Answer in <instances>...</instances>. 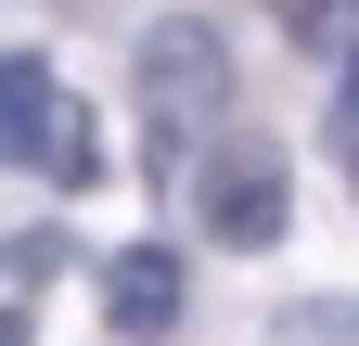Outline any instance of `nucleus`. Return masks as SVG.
<instances>
[{
  "label": "nucleus",
  "mask_w": 359,
  "mask_h": 346,
  "mask_svg": "<svg viewBox=\"0 0 359 346\" xmlns=\"http://www.w3.org/2000/svg\"><path fill=\"white\" fill-rule=\"evenodd\" d=\"M218 103H231V39H218L205 13H167L142 26V128L180 154V141H205Z\"/></svg>",
  "instance_id": "obj_1"
},
{
  "label": "nucleus",
  "mask_w": 359,
  "mask_h": 346,
  "mask_svg": "<svg viewBox=\"0 0 359 346\" xmlns=\"http://www.w3.org/2000/svg\"><path fill=\"white\" fill-rule=\"evenodd\" d=\"M283 205H295V180H283V141H257V128L205 141V167H193V219L231 244V256L283 244Z\"/></svg>",
  "instance_id": "obj_2"
},
{
  "label": "nucleus",
  "mask_w": 359,
  "mask_h": 346,
  "mask_svg": "<svg viewBox=\"0 0 359 346\" xmlns=\"http://www.w3.org/2000/svg\"><path fill=\"white\" fill-rule=\"evenodd\" d=\"M0 167H65V180H90V128L65 116L52 64L0 52Z\"/></svg>",
  "instance_id": "obj_3"
},
{
  "label": "nucleus",
  "mask_w": 359,
  "mask_h": 346,
  "mask_svg": "<svg viewBox=\"0 0 359 346\" xmlns=\"http://www.w3.org/2000/svg\"><path fill=\"white\" fill-rule=\"evenodd\" d=\"M103 308H116V333H128V346L180 333V256H167V244H128L116 270H103Z\"/></svg>",
  "instance_id": "obj_4"
},
{
  "label": "nucleus",
  "mask_w": 359,
  "mask_h": 346,
  "mask_svg": "<svg viewBox=\"0 0 359 346\" xmlns=\"http://www.w3.org/2000/svg\"><path fill=\"white\" fill-rule=\"evenodd\" d=\"M283 346H359V308H321L308 295V308H283Z\"/></svg>",
  "instance_id": "obj_5"
},
{
  "label": "nucleus",
  "mask_w": 359,
  "mask_h": 346,
  "mask_svg": "<svg viewBox=\"0 0 359 346\" xmlns=\"http://www.w3.org/2000/svg\"><path fill=\"white\" fill-rule=\"evenodd\" d=\"M334 116H346V141H359V39H346V90H334Z\"/></svg>",
  "instance_id": "obj_6"
},
{
  "label": "nucleus",
  "mask_w": 359,
  "mask_h": 346,
  "mask_svg": "<svg viewBox=\"0 0 359 346\" xmlns=\"http://www.w3.org/2000/svg\"><path fill=\"white\" fill-rule=\"evenodd\" d=\"M0 346H26V308H0Z\"/></svg>",
  "instance_id": "obj_7"
},
{
  "label": "nucleus",
  "mask_w": 359,
  "mask_h": 346,
  "mask_svg": "<svg viewBox=\"0 0 359 346\" xmlns=\"http://www.w3.org/2000/svg\"><path fill=\"white\" fill-rule=\"evenodd\" d=\"M77 13H90V0H77Z\"/></svg>",
  "instance_id": "obj_8"
},
{
  "label": "nucleus",
  "mask_w": 359,
  "mask_h": 346,
  "mask_svg": "<svg viewBox=\"0 0 359 346\" xmlns=\"http://www.w3.org/2000/svg\"><path fill=\"white\" fill-rule=\"evenodd\" d=\"M283 13H295V0H283Z\"/></svg>",
  "instance_id": "obj_9"
}]
</instances>
